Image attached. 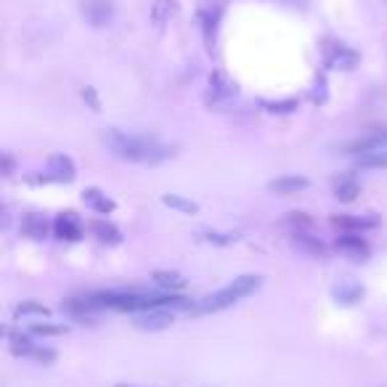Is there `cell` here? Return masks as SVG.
<instances>
[{
    "mask_svg": "<svg viewBox=\"0 0 387 387\" xmlns=\"http://www.w3.org/2000/svg\"><path fill=\"white\" fill-rule=\"evenodd\" d=\"M101 144L109 149L117 159L125 162H149L156 165L173 154V149L165 144H159L154 135H138V133H125L117 128H109L101 135Z\"/></svg>",
    "mask_w": 387,
    "mask_h": 387,
    "instance_id": "1",
    "label": "cell"
},
{
    "mask_svg": "<svg viewBox=\"0 0 387 387\" xmlns=\"http://www.w3.org/2000/svg\"><path fill=\"white\" fill-rule=\"evenodd\" d=\"M260 284H263V278L257 276V274H244V276H236L228 287L218 289L215 295H210V297L202 300L199 305H194L191 313H194V316H204V313H218V310L231 308V305H236L239 300L254 295V292L260 289Z\"/></svg>",
    "mask_w": 387,
    "mask_h": 387,
    "instance_id": "2",
    "label": "cell"
},
{
    "mask_svg": "<svg viewBox=\"0 0 387 387\" xmlns=\"http://www.w3.org/2000/svg\"><path fill=\"white\" fill-rule=\"evenodd\" d=\"M239 96V88H236V82H233L223 69H215L207 80V93H204V104L215 111H223L228 109L233 101Z\"/></svg>",
    "mask_w": 387,
    "mask_h": 387,
    "instance_id": "3",
    "label": "cell"
},
{
    "mask_svg": "<svg viewBox=\"0 0 387 387\" xmlns=\"http://www.w3.org/2000/svg\"><path fill=\"white\" fill-rule=\"evenodd\" d=\"M80 11L85 16V22H88L90 27H96V30L109 27V24L114 22V16H117V8H114L111 0H82V3H80Z\"/></svg>",
    "mask_w": 387,
    "mask_h": 387,
    "instance_id": "4",
    "label": "cell"
},
{
    "mask_svg": "<svg viewBox=\"0 0 387 387\" xmlns=\"http://www.w3.org/2000/svg\"><path fill=\"white\" fill-rule=\"evenodd\" d=\"M173 310L170 308H154V310H144V313H138L135 316V326L138 329H144V332H162V329H170L173 326Z\"/></svg>",
    "mask_w": 387,
    "mask_h": 387,
    "instance_id": "5",
    "label": "cell"
},
{
    "mask_svg": "<svg viewBox=\"0 0 387 387\" xmlns=\"http://www.w3.org/2000/svg\"><path fill=\"white\" fill-rule=\"evenodd\" d=\"M334 247L343 254H348L350 260H355V263L369 260V244H366V239L361 233H340L334 239Z\"/></svg>",
    "mask_w": 387,
    "mask_h": 387,
    "instance_id": "6",
    "label": "cell"
},
{
    "mask_svg": "<svg viewBox=\"0 0 387 387\" xmlns=\"http://www.w3.org/2000/svg\"><path fill=\"white\" fill-rule=\"evenodd\" d=\"M78 178V167L67 154H54L48 159V176L45 180H56V183H72Z\"/></svg>",
    "mask_w": 387,
    "mask_h": 387,
    "instance_id": "7",
    "label": "cell"
},
{
    "mask_svg": "<svg viewBox=\"0 0 387 387\" xmlns=\"http://www.w3.org/2000/svg\"><path fill=\"white\" fill-rule=\"evenodd\" d=\"M379 149H387V130H376V133H369L364 138H355L350 144H345V154H369V152H379Z\"/></svg>",
    "mask_w": 387,
    "mask_h": 387,
    "instance_id": "8",
    "label": "cell"
},
{
    "mask_svg": "<svg viewBox=\"0 0 387 387\" xmlns=\"http://www.w3.org/2000/svg\"><path fill=\"white\" fill-rule=\"evenodd\" d=\"M54 233L61 242H78L82 236V223L75 212H61L54 221Z\"/></svg>",
    "mask_w": 387,
    "mask_h": 387,
    "instance_id": "9",
    "label": "cell"
},
{
    "mask_svg": "<svg viewBox=\"0 0 387 387\" xmlns=\"http://www.w3.org/2000/svg\"><path fill=\"white\" fill-rule=\"evenodd\" d=\"M19 228H22V233L27 239L43 242V239H48V233H51V223L45 221V215H40V212H27L22 218V223H19Z\"/></svg>",
    "mask_w": 387,
    "mask_h": 387,
    "instance_id": "10",
    "label": "cell"
},
{
    "mask_svg": "<svg viewBox=\"0 0 387 387\" xmlns=\"http://www.w3.org/2000/svg\"><path fill=\"white\" fill-rule=\"evenodd\" d=\"M376 218H371V215H334L332 218V226L334 228H340L343 233H364L369 231V228H376Z\"/></svg>",
    "mask_w": 387,
    "mask_h": 387,
    "instance_id": "11",
    "label": "cell"
},
{
    "mask_svg": "<svg viewBox=\"0 0 387 387\" xmlns=\"http://www.w3.org/2000/svg\"><path fill=\"white\" fill-rule=\"evenodd\" d=\"M364 287L358 281H353V278H345V281L332 287V297L337 305H358L364 300Z\"/></svg>",
    "mask_w": 387,
    "mask_h": 387,
    "instance_id": "12",
    "label": "cell"
},
{
    "mask_svg": "<svg viewBox=\"0 0 387 387\" xmlns=\"http://www.w3.org/2000/svg\"><path fill=\"white\" fill-rule=\"evenodd\" d=\"M292 247L297 252L308 254V257H324L326 254V244L321 242L319 236H313L308 231H295L292 233Z\"/></svg>",
    "mask_w": 387,
    "mask_h": 387,
    "instance_id": "13",
    "label": "cell"
},
{
    "mask_svg": "<svg viewBox=\"0 0 387 387\" xmlns=\"http://www.w3.org/2000/svg\"><path fill=\"white\" fill-rule=\"evenodd\" d=\"M308 186H310V180L302 176H278L268 183V191H274V194H278V197H289V194H300V191H305Z\"/></svg>",
    "mask_w": 387,
    "mask_h": 387,
    "instance_id": "14",
    "label": "cell"
},
{
    "mask_svg": "<svg viewBox=\"0 0 387 387\" xmlns=\"http://www.w3.org/2000/svg\"><path fill=\"white\" fill-rule=\"evenodd\" d=\"M82 202H85L93 212H99V215H111L114 207H117L114 199H109V197H106V194H104L101 188H96V186H90V188L82 191Z\"/></svg>",
    "mask_w": 387,
    "mask_h": 387,
    "instance_id": "15",
    "label": "cell"
},
{
    "mask_svg": "<svg viewBox=\"0 0 387 387\" xmlns=\"http://www.w3.org/2000/svg\"><path fill=\"white\" fill-rule=\"evenodd\" d=\"M358 194H361V183H358V178L353 173H345V176L334 180V197L340 202H355Z\"/></svg>",
    "mask_w": 387,
    "mask_h": 387,
    "instance_id": "16",
    "label": "cell"
},
{
    "mask_svg": "<svg viewBox=\"0 0 387 387\" xmlns=\"http://www.w3.org/2000/svg\"><path fill=\"white\" fill-rule=\"evenodd\" d=\"M358 64V54L348 45H334V51L326 56V67L332 69H353Z\"/></svg>",
    "mask_w": 387,
    "mask_h": 387,
    "instance_id": "17",
    "label": "cell"
},
{
    "mask_svg": "<svg viewBox=\"0 0 387 387\" xmlns=\"http://www.w3.org/2000/svg\"><path fill=\"white\" fill-rule=\"evenodd\" d=\"M88 228H90V233L104 244H120L122 242V231L109 221H93Z\"/></svg>",
    "mask_w": 387,
    "mask_h": 387,
    "instance_id": "18",
    "label": "cell"
},
{
    "mask_svg": "<svg viewBox=\"0 0 387 387\" xmlns=\"http://www.w3.org/2000/svg\"><path fill=\"white\" fill-rule=\"evenodd\" d=\"M152 278H154L156 287L167 289V292H180V289L186 287V278H183V274H178V271H156Z\"/></svg>",
    "mask_w": 387,
    "mask_h": 387,
    "instance_id": "19",
    "label": "cell"
},
{
    "mask_svg": "<svg viewBox=\"0 0 387 387\" xmlns=\"http://www.w3.org/2000/svg\"><path fill=\"white\" fill-rule=\"evenodd\" d=\"M178 13V0H154L152 6V22L154 24H167Z\"/></svg>",
    "mask_w": 387,
    "mask_h": 387,
    "instance_id": "20",
    "label": "cell"
},
{
    "mask_svg": "<svg viewBox=\"0 0 387 387\" xmlns=\"http://www.w3.org/2000/svg\"><path fill=\"white\" fill-rule=\"evenodd\" d=\"M162 204L170 207V210L183 212V215H197V212H199V204H197V202L183 199L180 194H165V197H162Z\"/></svg>",
    "mask_w": 387,
    "mask_h": 387,
    "instance_id": "21",
    "label": "cell"
},
{
    "mask_svg": "<svg viewBox=\"0 0 387 387\" xmlns=\"http://www.w3.org/2000/svg\"><path fill=\"white\" fill-rule=\"evenodd\" d=\"M358 167H364V170H387V149L361 154L358 156Z\"/></svg>",
    "mask_w": 387,
    "mask_h": 387,
    "instance_id": "22",
    "label": "cell"
},
{
    "mask_svg": "<svg viewBox=\"0 0 387 387\" xmlns=\"http://www.w3.org/2000/svg\"><path fill=\"white\" fill-rule=\"evenodd\" d=\"M218 16H221V8H218L215 3H207V6H202L199 8V22H202V27H204L207 40H210V30L215 32V27H218Z\"/></svg>",
    "mask_w": 387,
    "mask_h": 387,
    "instance_id": "23",
    "label": "cell"
},
{
    "mask_svg": "<svg viewBox=\"0 0 387 387\" xmlns=\"http://www.w3.org/2000/svg\"><path fill=\"white\" fill-rule=\"evenodd\" d=\"M6 334H8V340H11V353L13 355H30L32 353L35 343L30 340V334H11L8 329H6Z\"/></svg>",
    "mask_w": 387,
    "mask_h": 387,
    "instance_id": "24",
    "label": "cell"
},
{
    "mask_svg": "<svg viewBox=\"0 0 387 387\" xmlns=\"http://www.w3.org/2000/svg\"><path fill=\"white\" fill-rule=\"evenodd\" d=\"M13 313H16L19 319H22V316H37V319H48V316H51V310L45 308L43 302H35V300H27L22 305H16Z\"/></svg>",
    "mask_w": 387,
    "mask_h": 387,
    "instance_id": "25",
    "label": "cell"
},
{
    "mask_svg": "<svg viewBox=\"0 0 387 387\" xmlns=\"http://www.w3.org/2000/svg\"><path fill=\"white\" fill-rule=\"evenodd\" d=\"M204 236V242H210V244H218V247H228V244L233 242H239V233H223V231H204L202 233Z\"/></svg>",
    "mask_w": 387,
    "mask_h": 387,
    "instance_id": "26",
    "label": "cell"
},
{
    "mask_svg": "<svg viewBox=\"0 0 387 387\" xmlns=\"http://www.w3.org/2000/svg\"><path fill=\"white\" fill-rule=\"evenodd\" d=\"M30 332L32 334H40V337H56V334H64V326H56V324H48V321H35L32 326H30Z\"/></svg>",
    "mask_w": 387,
    "mask_h": 387,
    "instance_id": "27",
    "label": "cell"
},
{
    "mask_svg": "<svg viewBox=\"0 0 387 387\" xmlns=\"http://www.w3.org/2000/svg\"><path fill=\"white\" fill-rule=\"evenodd\" d=\"M27 358H32L37 364H54L56 358H59V353H56L54 348H37V345H35L32 353L27 355Z\"/></svg>",
    "mask_w": 387,
    "mask_h": 387,
    "instance_id": "28",
    "label": "cell"
},
{
    "mask_svg": "<svg viewBox=\"0 0 387 387\" xmlns=\"http://www.w3.org/2000/svg\"><path fill=\"white\" fill-rule=\"evenodd\" d=\"M268 111L274 114H289V111L297 109V99H287V101H274V104H266Z\"/></svg>",
    "mask_w": 387,
    "mask_h": 387,
    "instance_id": "29",
    "label": "cell"
},
{
    "mask_svg": "<svg viewBox=\"0 0 387 387\" xmlns=\"http://www.w3.org/2000/svg\"><path fill=\"white\" fill-rule=\"evenodd\" d=\"M82 99L88 101V106L93 111H101V101H99V96H96V88H82Z\"/></svg>",
    "mask_w": 387,
    "mask_h": 387,
    "instance_id": "30",
    "label": "cell"
},
{
    "mask_svg": "<svg viewBox=\"0 0 387 387\" xmlns=\"http://www.w3.org/2000/svg\"><path fill=\"white\" fill-rule=\"evenodd\" d=\"M13 173H16V162H13L11 152H6V154H3V176L8 178L13 176Z\"/></svg>",
    "mask_w": 387,
    "mask_h": 387,
    "instance_id": "31",
    "label": "cell"
},
{
    "mask_svg": "<svg viewBox=\"0 0 387 387\" xmlns=\"http://www.w3.org/2000/svg\"><path fill=\"white\" fill-rule=\"evenodd\" d=\"M114 387H135V385H122V382H120V385H114Z\"/></svg>",
    "mask_w": 387,
    "mask_h": 387,
    "instance_id": "32",
    "label": "cell"
}]
</instances>
